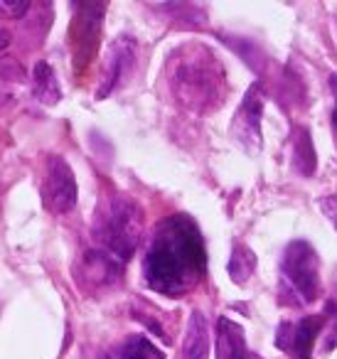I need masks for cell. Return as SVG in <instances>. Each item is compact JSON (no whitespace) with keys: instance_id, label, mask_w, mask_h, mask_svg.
<instances>
[{"instance_id":"7a4b0ae2","label":"cell","mask_w":337,"mask_h":359,"mask_svg":"<svg viewBox=\"0 0 337 359\" xmlns=\"http://www.w3.org/2000/svg\"><path fill=\"white\" fill-rule=\"evenodd\" d=\"M165 74L175 101L190 114H209L222 106L227 94L224 65L202 42L180 45L168 57Z\"/></svg>"},{"instance_id":"3957f363","label":"cell","mask_w":337,"mask_h":359,"mask_svg":"<svg viewBox=\"0 0 337 359\" xmlns=\"http://www.w3.org/2000/svg\"><path fill=\"white\" fill-rule=\"evenodd\" d=\"M143 234V210L124 195L106 197L94 215V239L114 259H131Z\"/></svg>"},{"instance_id":"44dd1931","label":"cell","mask_w":337,"mask_h":359,"mask_svg":"<svg viewBox=\"0 0 337 359\" xmlns=\"http://www.w3.org/2000/svg\"><path fill=\"white\" fill-rule=\"evenodd\" d=\"M8 45H11V32H8V30H0V60L6 57Z\"/></svg>"},{"instance_id":"277c9868","label":"cell","mask_w":337,"mask_h":359,"mask_svg":"<svg viewBox=\"0 0 337 359\" xmlns=\"http://www.w3.org/2000/svg\"><path fill=\"white\" fill-rule=\"evenodd\" d=\"M283 293L291 295V303L308 305L320 295V261L317 251L308 241H291L281 261Z\"/></svg>"},{"instance_id":"30bf717a","label":"cell","mask_w":337,"mask_h":359,"mask_svg":"<svg viewBox=\"0 0 337 359\" xmlns=\"http://www.w3.org/2000/svg\"><path fill=\"white\" fill-rule=\"evenodd\" d=\"M136 60V42L131 37H119L114 45L109 47L104 60V76H101V86L96 91V99H106L111 91L119 86V81L126 76Z\"/></svg>"},{"instance_id":"d6986e66","label":"cell","mask_w":337,"mask_h":359,"mask_svg":"<svg viewBox=\"0 0 337 359\" xmlns=\"http://www.w3.org/2000/svg\"><path fill=\"white\" fill-rule=\"evenodd\" d=\"M337 347V315L332 318V325L325 334V342H322V352H330V349Z\"/></svg>"},{"instance_id":"52a82bcc","label":"cell","mask_w":337,"mask_h":359,"mask_svg":"<svg viewBox=\"0 0 337 359\" xmlns=\"http://www.w3.org/2000/svg\"><path fill=\"white\" fill-rule=\"evenodd\" d=\"M261 116H263L261 86L253 84L246 91V96H244L232 123V135L249 153H258V148H261Z\"/></svg>"},{"instance_id":"ac0fdd59","label":"cell","mask_w":337,"mask_h":359,"mask_svg":"<svg viewBox=\"0 0 337 359\" xmlns=\"http://www.w3.org/2000/svg\"><path fill=\"white\" fill-rule=\"evenodd\" d=\"M320 210H322V215L327 217V222H330L332 226L337 229V197H322L320 200Z\"/></svg>"},{"instance_id":"ffe728a7","label":"cell","mask_w":337,"mask_h":359,"mask_svg":"<svg viewBox=\"0 0 337 359\" xmlns=\"http://www.w3.org/2000/svg\"><path fill=\"white\" fill-rule=\"evenodd\" d=\"M330 89H332V96H335V109H332V128L337 133V74L330 76Z\"/></svg>"},{"instance_id":"8992f818","label":"cell","mask_w":337,"mask_h":359,"mask_svg":"<svg viewBox=\"0 0 337 359\" xmlns=\"http://www.w3.org/2000/svg\"><path fill=\"white\" fill-rule=\"evenodd\" d=\"M106 6L99 3H79L74 6V22H72V57L74 69L81 72L94 60L101 37V18Z\"/></svg>"},{"instance_id":"7c38bea8","label":"cell","mask_w":337,"mask_h":359,"mask_svg":"<svg viewBox=\"0 0 337 359\" xmlns=\"http://www.w3.org/2000/svg\"><path fill=\"white\" fill-rule=\"evenodd\" d=\"M183 359H209V325L204 313L192 310L183 342Z\"/></svg>"},{"instance_id":"9c48e42d","label":"cell","mask_w":337,"mask_h":359,"mask_svg":"<svg viewBox=\"0 0 337 359\" xmlns=\"http://www.w3.org/2000/svg\"><path fill=\"white\" fill-rule=\"evenodd\" d=\"M322 323H325L322 318H303V320H298L296 325L283 323L281 327H278L276 344L283 352L291 354V357L310 359L312 342H315V337L320 334Z\"/></svg>"},{"instance_id":"e0dca14e","label":"cell","mask_w":337,"mask_h":359,"mask_svg":"<svg viewBox=\"0 0 337 359\" xmlns=\"http://www.w3.org/2000/svg\"><path fill=\"white\" fill-rule=\"evenodd\" d=\"M30 3L27 0H15V3H8V0H0V15H8V18H20L27 13Z\"/></svg>"},{"instance_id":"ba28073f","label":"cell","mask_w":337,"mask_h":359,"mask_svg":"<svg viewBox=\"0 0 337 359\" xmlns=\"http://www.w3.org/2000/svg\"><path fill=\"white\" fill-rule=\"evenodd\" d=\"M74 276L81 290L99 293V290L111 288L121 278V266L106 251H86L77 264Z\"/></svg>"},{"instance_id":"9a60e30c","label":"cell","mask_w":337,"mask_h":359,"mask_svg":"<svg viewBox=\"0 0 337 359\" xmlns=\"http://www.w3.org/2000/svg\"><path fill=\"white\" fill-rule=\"evenodd\" d=\"M256 271V254L246 244H234L232 259H229V278L237 285H244Z\"/></svg>"},{"instance_id":"7402d4cb","label":"cell","mask_w":337,"mask_h":359,"mask_svg":"<svg viewBox=\"0 0 337 359\" xmlns=\"http://www.w3.org/2000/svg\"><path fill=\"white\" fill-rule=\"evenodd\" d=\"M99 359H111V357H109V354H101V357H99Z\"/></svg>"},{"instance_id":"5bb4252c","label":"cell","mask_w":337,"mask_h":359,"mask_svg":"<svg viewBox=\"0 0 337 359\" xmlns=\"http://www.w3.org/2000/svg\"><path fill=\"white\" fill-rule=\"evenodd\" d=\"M32 91H35L37 101L45 106H55L62 99L60 81H57L55 69L50 67V62H37L32 69Z\"/></svg>"},{"instance_id":"5b68a950","label":"cell","mask_w":337,"mask_h":359,"mask_svg":"<svg viewBox=\"0 0 337 359\" xmlns=\"http://www.w3.org/2000/svg\"><path fill=\"white\" fill-rule=\"evenodd\" d=\"M79 187L70 163L62 155H50L45 165V182H42V202L52 215H70L77 207Z\"/></svg>"},{"instance_id":"2e32d148","label":"cell","mask_w":337,"mask_h":359,"mask_svg":"<svg viewBox=\"0 0 337 359\" xmlns=\"http://www.w3.org/2000/svg\"><path fill=\"white\" fill-rule=\"evenodd\" d=\"M121 359H165V354L150 342L143 334H131L124 344H121Z\"/></svg>"},{"instance_id":"4fadbf2b","label":"cell","mask_w":337,"mask_h":359,"mask_svg":"<svg viewBox=\"0 0 337 359\" xmlns=\"http://www.w3.org/2000/svg\"><path fill=\"white\" fill-rule=\"evenodd\" d=\"M293 168L300 177H312L317 170V155H315V145H312L310 130L305 126H298L293 128Z\"/></svg>"},{"instance_id":"603a6c76","label":"cell","mask_w":337,"mask_h":359,"mask_svg":"<svg viewBox=\"0 0 337 359\" xmlns=\"http://www.w3.org/2000/svg\"><path fill=\"white\" fill-rule=\"evenodd\" d=\"M251 359H261V357H258V354H256V352H253V354H251Z\"/></svg>"},{"instance_id":"6da1fadb","label":"cell","mask_w":337,"mask_h":359,"mask_svg":"<svg viewBox=\"0 0 337 359\" xmlns=\"http://www.w3.org/2000/svg\"><path fill=\"white\" fill-rule=\"evenodd\" d=\"M145 283L155 293L180 298L202 280L204 244L190 217L173 215L155 229L143 259Z\"/></svg>"},{"instance_id":"8fae6325","label":"cell","mask_w":337,"mask_h":359,"mask_svg":"<svg viewBox=\"0 0 337 359\" xmlns=\"http://www.w3.org/2000/svg\"><path fill=\"white\" fill-rule=\"evenodd\" d=\"M246 337H244L242 325L229 318H219L217 323V359H251Z\"/></svg>"}]
</instances>
